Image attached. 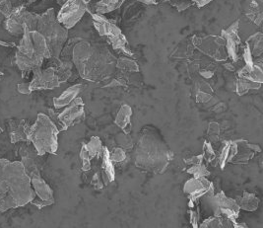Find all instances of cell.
<instances>
[{
    "instance_id": "6da1fadb",
    "label": "cell",
    "mask_w": 263,
    "mask_h": 228,
    "mask_svg": "<svg viewBox=\"0 0 263 228\" xmlns=\"http://www.w3.org/2000/svg\"><path fill=\"white\" fill-rule=\"evenodd\" d=\"M118 58L106 46L82 40L75 45L72 62L79 75L87 81L104 83L117 71Z\"/></svg>"
},
{
    "instance_id": "7a4b0ae2",
    "label": "cell",
    "mask_w": 263,
    "mask_h": 228,
    "mask_svg": "<svg viewBox=\"0 0 263 228\" xmlns=\"http://www.w3.org/2000/svg\"><path fill=\"white\" fill-rule=\"evenodd\" d=\"M34 198L31 178L22 162L0 158V213L25 206Z\"/></svg>"
},
{
    "instance_id": "3957f363",
    "label": "cell",
    "mask_w": 263,
    "mask_h": 228,
    "mask_svg": "<svg viewBox=\"0 0 263 228\" xmlns=\"http://www.w3.org/2000/svg\"><path fill=\"white\" fill-rule=\"evenodd\" d=\"M175 153L153 127H145L135 144L133 158L135 166L153 174H164Z\"/></svg>"
},
{
    "instance_id": "277c9868",
    "label": "cell",
    "mask_w": 263,
    "mask_h": 228,
    "mask_svg": "<svg viewBox=\"0 0 263 228\" xmlns=\"http://www.w3.org/2000/svg\"><path fill=\"white\" fill-rule=\"evenodd\" d=\"M60 129L48 115L39 113L36 120L31 126L30 143L34 145L36 152L44 156L46 154H57L59 149Z\"/></svg>"
},
{
    "instance_id": "5b68a950",
    "label": "cell",
    "mask_w": 263,
    "mask_h": 228,
    "mask_svg": "<svg viewBox=\"0 0 263 228\" xmlns=\"http://www.w3.org/2000/svg\"><path fill=\"white\" fill-rule=\"evenodd\" d=\"M36 31L45 37L51 59H60V52L68 40V30L59 22L54 8H49L39 17Z\"/></svg>"
},
{
    "instance_id": "8992f818",
    "label": "cell",
    "mask_w": 263,
    "mask_h": 228,
    "mask_svg": "<svg viewBox=\"0 0 263 228\" xmlns=\"http://www.w3.org/2000/svg\"><path fill=\"white\" fill-rule=\"evenodd\" d=\"M87 12L90 13L93 19V24L98 32V34L106 39V41L111 46L112 49L117 50L118 52H121L126 57L133 58L134 52L132 51V48L128 44L126 37L123 35L120 27H118L116 23L111 22L102 14L91 12L88 8Z\"/></svg>"
},
{
    "instance_id": "52a82bcc",
    "label": "cell",
    "mask_w": 263,
    "mask_h": 228,
    "mask_svg": "<svg viewBox=\"0 0 263 228\" xmlns=\"http://www.w3.org/2000/svg\"><path fill=\"white\" fill-rule=\"evenodd\" d=\"M16 48L15 63L21 72H33L43 66L45 59L36 52L28 27H25L22 39Z\"/></svg>"
},
{
    "instance_id": "ba28073f",
    "label": "cell",
    "mask_w": 263,
    "mask_h": 228,
    "mask_svg": "<svg viewBox=\"0 0 263 228\" xmlns=\"http://www.w3.org/2000/svg\"><path fill=\"white\" fill-rule=\"evenodd\" d=\"M32 72L33 78L30 82L19 83L17 85V90L19 93L30 95L32 92L36 90H51L60 87L61 84L52 66L46 69H42V67H39L35 68Z\"/></svg>"
},
{
    "instance_id": "9c48e42d",
    "label": "cell",
    "mask_w": 263,
    "mask_h": 228,
    "mask_svg": "<svg viewBox=\"0 0 263 228\" xmlns=\"http://www.w3.org/2000/svg\"><path fill=\"white\" fill-rule=\"evenodd\" d=\"M39 17L40 15L28 11L25 6L15 7L10 16L4 21V26L13 36L23 35L25 27H28L31 32L36 31Z\"/></svg>"
},
{
    "instance_id": "30bf717a",
    "label": "cell",
    "mask_w": 263,
    "mask_h": 228,
    "mask_svg": "<svg viewBox=\"0 0 263 228\" xmlns=\"http://www.w3.org/2000/svg\"><path fill=\"white\" fill-rule=\"evenodd\" d=\"M191 42L195 49L213 60L217 61H226L228 60L225 40L221 36H193Z\"/></svg>"
},
{
    "instance_id": "8fae6325",
    "label": "cell",
    "mask_w": 263,
    "mask_h": 228,
    "mask_svg": "<svg viewBox=\"0 0 263 228\" xmlns=\"http://www.w3.org/2000/svg\"><path fill=\"white\" fill-rule=\"evenodd\" d=\"M88 10V4L84 0H67L60 8L57 18L67 30L72 29L83 18Z\"/></svg>"
},
{
    "instance_id": "7c38bea8",
    "label": "cell",
    "mask_w": 263,
    "mask_h": 228,
    "mask_svg": "<svg viewBox=\"0 0 263 228\" xmlns=\"http://www.w3.org/2000/svg\"><path fill=\"white\" fill-rule=\"evenodd\" d=\"M31 178L32 187L35 192V198L30 204L35 205L37 208H44L55 203L52 189L48 183L43 179L41 172H34L29 175Z\"/></svg>"
},
{
    "instance_id": "4fadbf2b",
    "label": "cell",
    "mask_w": 263,
    "mask_h": 228,
    "mask_svg": "<svg viewBox=\"0 0 263 228\" xmlns=\"http://www.w3.org/2000/svg\"><path fill=\"white\" fill-rule=\"evenodd\" d=\"M211 199L214 216L228 218L234 225V223L237 222L240 211L237 200L228 198L223 191L212 196Z\"/></svg>"
},
{
    "instance_id": "5bb4252c",
    "label": "cell",
    "mask_w": 263,
    "mask_h": 228,
    "mask_svg": "<svg viewBox=\"0 0 263 228\" xmlns=\"http://www.w3.org/2000/svg\"><path fill=\"white\" fill-rule=\"evenodd\" d=\"M85 119V104L80 97L75 98L66 108L59 114L61 131L65 132L70 127L80 124Z\"/></svg>"
},
{
    "instance_id": "9a60e30c",
    "label": "cell",
    "mask_w": 263,
    "mask_h": 228,
    "mask_svg": "<svg viewBox=\"0 0 263 228\" xmlns=\"http://www.w3.org/2000/svg\"><path fill=\"white\" fill-rule=\"evenodd\" d=\"M183 192L187 195L189 200L194 204L197 203L201 198L214 196V185L206 177L195 178L186 181L183 186Z\"/></svg>"
},
{
    "instance_id": "2e32d148",
    "label": "cell",
    "mask_w": 263,
    "mask_h": 228,
    "mask_svg": "<svg viewBox=\"0 0 263 228\" xmlns=\"http://www.w3.org/2000/svg\"><path fill=\"white\" fill-rule=\"evenodd\" d=\"M239 21L237 20L233 24L230 25L227 29H223L221 31V37L225 40L226 51L228 59L233 62H237L239 60V48L241 44L239 36Z\"/></svg>"
},
{
    "instance_id": "e0dca14e",
    "label": "cell",
    "mask_w": 263,
    "mask_h": 228,
    "mask_svg": "<svg viewBox=\"0 0 263 228\" xmlns=\"http://www.w3.org/2000/svg\"><path fill=\"white\" fill-rule=\"evenodd\" d=\"M19 156L28 175L34 172H41L42 160L41 155L36 152V148L31 143H24L19 148Z\"/></svg>"
},
{
    "instance_id": "ac0fdd59",
    "label": "cell",
    "mask_w": 263,
    "mask_h": 228,
    "mask_svg": "<svg viewBox=\"0 0 263 228\" xmlns=\"http://www.w3.org/2000/svg\"><path fill=\"white\" fill-rule=\"evenodd\" d=\"M9 125V136L11 144L18 143H30L31 125L25 120H10Z\"/></svg>"
},
{
    "instance_id": "d6986e66",
    "label": "cell",
    "mask_w": 263,
    "mask_h": 228,
    "mask_svg": "<svg viewBox=\"0 0 263 228\" xmlns=\"http://www.w3.org/2000/svg\"><path fill=\"white\" fill-rule=\"evenodd\" d=\"M98 168L100 170L103 183L105 186H108L116 179V171H115L114 162L110 160L109 150L106 146L104 147V151L101 156Z\"/></svg>"
},
{
    "instance_id": "ffe728a7",
    "label": "cell",
    "mask_w": 263,
    "mask_h": 228,
    "mask_svg": "<svg viewBox=\"0 0 263 228\" xmlns=\"http://www.w3.org/2000/svg\"><path fill=\"white\" fill-rule=\"evenodd\" d=\"M84 89L83 84H75L68 87L61 95L53 99V106L55 109H61L68 106L72 101L77 98Z\"/></svg>"
},
{
    "instance_id": "44dd1931",
    "label": "cell",
    "mask_w": 263,
    "mask_h": 228,
    "mask_svg": "<svg viewBox=\"0 0 263 228\" xmlns=\"http://www.w3.org/2000/svg\"><path fill=\"white\" fill-rule=\"evenodd\" d=\"M132 109L128 105H122L115 119V124L125 134H130L132 126Z\"/></svg>"
},
{
    "instance_id": "7402d4cb",
    "label": "cell",
    "mask_w": 263,
    "mask_h": 228,
    "mask_svg": "<svg viewBox=\"0 0 263 228\" xmlns=\"http://www.w3.org/2000/svg\"><path fill=\"white\" fill-rule=\"evenodd\" d=\"M238 152V143L226 141L222 143V147L220 150V156H219V164L221 170H224L229 162L234 158V156Z\"/></svg>"
},
{
    "instance_id": "603a6c76",
    "label": "cell",
    "mask_w": 263,
    "mask_h": 228,
    "mask_svg": "<svg viewBox=\"0 0 263 228\" xmlns=\"http://www.w3.org/2000/svg\"><path fill=\"white\" fill-rule=\"evenodd\" d=\"M262 0H251L245 9L247 17L256 26H261L262 24Z\"/></svg>"
},
{
    "instance_id": "cb8c5ba5",
    "label": "cell",
    "mask_w": 263,
    "mask_h": 228,
    "mask_svg": "<svg viewBox=\"0 0 263 228\" xmlns=\"http://www.w3.org/2000/svg\"><path fill=\"white\" fill-rule=\"evenodd\" d=\"M54 66L55 74L60 80V83L66 82L72 75V69H73V62L72 60H62L60 59H52Z\"/></svg>"
},
{
    "instance_id": "d4e9b609",
    "label": "cell",
    "mask_w": 263,
    "mask_h": 228,
    "mask_svg": "<svg viewBox=\"0 0 263 228\" xmlns=\"http://www.w3.org/2000/svg\"><path fill=\"white\" fill-rule=\"evenodd\" d=\"M238 143V152L231 160V163L234 164H247L252 157L254 156V153L251 148L248 146V142L246 141H237Z\"/></svg>"
},
{
    "instance_id": "484cf974",
    "label": "cell",
    "mask_w": 263,
    "mask_h": 228,
    "mask_svg": "<svg viewBox=\"0 0 263 228\" xmlns=\"http://www.w3.org/2000/svg\"><path fill=\"white\" fill-rule=\"evenodd\" d=\"M31 37H32V41L36 52L41 55L45 60H50L51 55L45 37L43 36L41 33H39L37 31H32Z\"/></svg>"
},
{
    "instance_id": "4316f807",
    "label": "cell",
    "mask_w": 263,
    "mask_h": 228,
    "mask_svg": "<svg viewBox=\"0 0 263 228\" xmlns=\"http://www.w3.org/2000/svg\"><path fill=\"white\" fill-rule=\"evenodd\" d=\"M126 0H98L94 4L95 13L105 15L120 8Z\"/></svg>"
},
{
    "instance_id": "83f0119b",
    "label": "cell",
    "mask_w": 263,
    "mask_h": 228,
    "mask_svg": "<svg viewBox=\"0 0 263 228\" xmlns=\"http://www.w3.org/2000/svg\"><path fill=\"white\" fill-rule=\"evenodd\" d=\"M84 145L92 161L101 159L105 146L102 144V141L100 139V137L92 136L90 142L87 144H84Z\"/></svg>"
},
{
    "instance_id": "f1b7e54d",
    "label": "cell",
    "mask_w": 263,
    "mask_h": 228,
    "mask_svg": "<svg viewBox=\"0 0 263 228\" xmlns=\"http://www.w3.org/2000/svg\"><path fill=\"white\" fill-rule=\"evenodd\" d=\"M246 44L249 46L251 49V56L254 59L262 57L263 52V35L261 32H257L250 37Z\"/></svg>"
},
{
    "instance_id": "f546056e",
    "label": "cell",
    "mask_w": 263,
    "mask_h": 228,
    "mask_svg": "<svg viewBox=\"0 0 263 228\" xmlns=\"http://www.w3.org/2000/svg\"><path fill=\"white\" fill-rule=\"evenodd\" d=\"M239 208L246 212H254L258 208L259 199L251 192H245L242 197H240L237 201Z\"/></svg>"
},
{
    "instance_id": "4dcf8cb0",
    "label": "cell",
    "mask_w": 263,
    "mask_h": 228,
    "mask_svg": "<svg viewBox=\"0 0 263 228\" xmlns=\"http://www.w3.org/2000/svg\"><path fill=\"white\" fill-rule=\"evenodd\" d=\"M261 83H257L254 81H251L250 79L238 77L236 81V92L239 96H242L247 94L250 90H256L261 87Z\"/></svg>"
},
{
    "instance_id": "1f68e13d",
    "label": "cell",
    "mask_w": 263,
    "mask_h": 228,
    "mask_svg": "<svg viewBox=\"0 0 263 228\" xmlns=\"http://www.w3.org/2000/svg\"><path fill=\"white\" fill-rule=\"evenodd\" d=\"M117 69L120 72L132 73V72H139V65L135 60H132L126 57H120L118 59Z\"/></svg>"
},
{
    "instance_id": "d6a6232c",
    "label": "cell",
    "mask_w": 263,
    "mask_h": 228,
    "mask_svg": "<svg viewBox=\"0 0 263 228\" xmlns=\"http://www.w3.org/2000/svg\"><path fill=\"white\" fill-rule=\"evenodd\" d=\"M83 39L81 38H73L70 40H67L65 45L63 46V48L60 52V60H72V54H73V48L77 43L82 41Z\"/></svg>"
},
{
    "instance_id": "836d02e7",
    "label": "cell",
    "mask_w": 263,
    "mask_h": 228,
    "mask_svg": "<svg viewBox=\"0 0 263 228\" xmlns=\"http://www.w3.org/2000/svg\"><path fill=\"white\" fill-rule=\"evenodd\" d=\"M186 172L195 178L208 177L210 175V172L208 171V169L204 165L203 163L198 164V165H192L190 168L186 170Z\"/></svg>"
},
{
    "instance_id": "e575fe53",
    "label": "cell",
    "mask_w": 263,
    "mask_h": 228,
    "mask_svg": "<svg viewBox=\"0 0 263 228\" xmlns=\"http://www.w3.org/2000/svg\"><path fill=\"white\" fill-rule=\"evenodd\" d=\"M220 125L218 122H210L208 130H207V136L211 144H217L220 139Z\"/></svg>"
},
{
    "instance_id": "d590c367",
    "label": "cell",
    "mask_w": 263,
    "mask_h": 228,
    "mask_svg": "<svg viewBox=\"0 0 263 228\" xmlns=\"http://www.w3.org/2000/svg\"><path fill=\"white\" fill-rule=\"evenodd\" d=\"M198 227L201 228H223V217L213 216L208 217L202 221Z\"/></svg>"
},
{
    "instance_id": "8d00e7d4",
    "label": "cell",
    "mask_w": 263,
    "mask_h": 228,
    "mask_svg": "<svg viewBox=\"0 0 263 228\" xmlns=\"http://www.w3.org/2000/svg\"><path fill=\"white\" fill-rule=\"evenodd\" d=\"M12 3L9 0L0 1V21H5L13 11Z\"/></svg>"
},
{
    "instance_id": "74e56055",
    "label": "cell",
    "mask_w": 263,
    "mask_h": 228,
    "mask_svg": "<svg viewBox=\"0 0 263 228\" xmlns=\"http://www.w3.org/2000/svg\"><path fill=\"white\" fill-rule=\"evenodd\" d=\"M109 156L114 163H120L126 159V151L123 148L118 146L112 150H109Z\"/></svg>"
},
{
    "instance_id": "f35d334b",
    "label": "cell",
    "mask_w": 263,
    "mask_h": 228,
    "mask_svg": "<svg viewBox=\"0 0 263 228\" xmlns=\"http://www.w3.org/2000/svg\"><path fill=\"white\" fill-rule=\"evenodd\" d=\"M117 143L119 144V146L123 148L125 151L126 150H130L133 148L134 144L132 142V137L129 134H125V133H121L117 136Z\"/></svg>"
},
{
    "instance_id": "ab89813d",
    "label": "cell",
    "mask_w": 263,
    "mask_h": 228,
    "mask_svg": "<svg viewBox=\"0 0 263 228\" xmlns=\"http://www.w3.org/2000/svg\"><path fill=\"white\" fill-rule=\"evenodd\" d=\"M79 158H80L81 163H82V166H81L82 171L85 172V171L91 170V168H92V160L90 159V157H89V154H88V152H87V150H86V148H85L84 144H82L81 149H80Z\"/></svg>"
},
{
    "instance_id": "60d3db41",
    "label": "cell",
    "mask_w": 263,
    "mask_h": 228,
    "mask_svg": "<svg viewBox=\"0 0 263 228\" xmlns=\"http://www.w3.org/2000/svg\"><path fill=\"white\" fill-rule=\"evenodd\" d=\"M202 155H203L204 161H206L207 163H211L212 161L215 160V152H214L212 144L210 142H207V141L204 142Z\"/></svg>"
},
{
    "instance_id": "b9f144b4",
    "label": "cell",
    "mask_w": 263,
    "mask_h": 228,
    "mask_svg": "<svg viewBox=\"0 0 263 228\" xmlns=\"http://www.w3.org/2000/svg\"><path fill=\"white\" fill-rule=\"evenodd\" d=\"M213 99V95L212 93H208L205 91H201V90H197L196 93V101L198 103H208L210 100Z\"/></svg>"
},
{
    "instance_id": "7bdbcfd3",
    "label": "cell",
    "mask_w": 263,
    "mask_h": 228,
    "mask_svg": "<svg viewBox=\"0 0 263 228\" xmlns=\"http://www.w3.org/2000/svg\"><path fill=\"white\" fill-rule=\"evenodd\" d=\"M15 47L16 45L14 43H7L0 40V60L3 57V55H6L10 49H12Z\"/></svg>"
},
{
    "instance_id": "ee69618b",
    "label": "cell",
    "mask_w": 263,
    "mask_h": 228,
    "mask_svg": "<svg viewBox=\"0 0 263 228\" xmlns=\"http://www.w3.org/2000/svg\"><path fill=\"white\" fill-rule=\"evenodd\" d=\"M204 159L202 154L199 155H194V156L189 157V158H184V162L187 165H198V164H202Z\"/></svg>"
},
{
    "instance_id": "f6af8a7d",
    "label": "cell",
    "mask_w": 263,
    "mask_h": 228,
    "mask_svg": "<svg viewBox=\"0 0 263 228\" xmlns=\"http://www.w3.org/2000/svg\"><path fill=\"white\" fill-rule=\"evenodd\" d=\"M199 208L197 207V209L190 211V222L192 223L193 227H198V221H199Z\"/></svg>"
},
{
    "instance_id": "bcb514c9",
    "label": "cell",
    "mask_w": 263,
    "mask_h": 228,
    "mask_svg": "<svg viewBox=\"0 0 263 228\" xmlns=\"http://www.w3.org/2000/svg\"><path fill=\"white\" fill-rule=\"evenodd\" d=\"M192 3L195 4L198 8H202L204 6L208 5L213 0H192Z\"/></svg>"
},
{
    "instance_id": "7dc6e473",
    "label": "cell",
    "mask_w": 263,
    "mask_h": 228,
    "mask_svg": "<svg viewBox=\"0 0 263 228\" xmlns=\"http://www.w3.org/2000/svg\"><path fill=\"white\" fill-rule=\"evenodd\" d=\"M248 146L251 148L253 152H261V148H260V146L258 144H250L248 142Z\"/></svg>"
},
{
    "instance_id": "c3c4849f",
    "label": "cell",
    "mask_w": 263,
    "mask_h": 228,
    "mask_svg": "<svg viewBox=\"0 0 263 228\" xmlns=\"http://www.w3.org/2000/svg\"><path fill=\"white\" fill-rule=\"evenodd\" d=\"M138 2H141L146 5H157L159 3L158 0H136Z\"/></svg>"
},
{
    "instance_id": "681fc988",
    "label": "cell",
    "mask_w": 263,
    "mask_h": 228,
    "mask_svg": "<svg viewBox=\"0 0 263 228\" xmlns=\"http://www.w3.org/2000/svg\"><path fill=\"white\" fill-rule=\"evenodd\" d=\"M213 73H214V72H211V71H201V72H200V74L203 76L204 78H206V79L212 77V76H213Z\"/></svg>"
},
{
    "instance_id": "f907efd6",
    "label": "cell",
    "mask_w": 263,
    "mask_h": 228,
    "mask_svg": "<svg viewBox=\"0 0 263 228\" xmlns=\"http://www.w3.org/2000/svg\"><path fill=\"white\" fill-rule=\"evenodd\" d=\"M224 67L228 69L229 72H235L236 71V67L233 65L232 62H227V63H224Z\"/></svg>"
},
{
    "instance_id": "816d5d0a",
    "label": "cell",
    "mask_w": 263,
    "mask_h": 228,
    "mask_svg": "<svg viewBox=\"0 0 263 228\" xmlns=\"http://www.w3.org/2000/svg\"><path fill=\"white\" fill-rule=\"evenodd\" d=\"M233 227L234 228H248L249 226L246 224V223H239L238 221L236 222V223H234V225H233Z\"/></svg>"
},
{
    "instance_id": "f5cc1de1",
    "label": "cell",
    "mask_w": 263,
    "mask_h": 228,
    "mask_svg": "<svg viewBox=\"0 0 263 228\" xmlns=\"http://www.w3.org/2000/svg\"><path fill=\"white\" fill-rule=\"evenodd\" d=\"M66 1H67V0H57L58 4H59V5H60V6H62V5H63V4H64V3L66 2Z\"/></svg>"
},
{
    "instance_id": "db71d44e",
    "label": "cell",
    "mask_w": 263,
    "mask_h": 228,
    "mask_svg": "<svg viewBox=\"0 0 263 228\" xmlns=\"http://www.w3.org/2000/svg\"><path fill=\"white\" fill-rule=\"evenodd\" d=\"M20 1H26L28 3H34V2H36V0H20Z\"/></svg>"
},
{
    "instance_id": "11a10c76",
    "label": "cell",
    "mask_w": 263,
    "mask_h": 228,
    "mask_svg": "<svg viewBox=\"0 0 263 228\" xmlns=\"http://www.w3.org/2000/svg\"><path fill=\"white\" fill-rule=\"evenodd\" d=\"M2 77H3V72H0V80L2 79Z\"/></svg>"
},
{
    "instance_id": "9f6ffc18",
    "label": "cell",
    "mask_w": 263,
    "mask_h": 228,
    "mask_svg": "<svg viewBox=\"0 0 263 228\" xmlns=\"http://www.w3.org/2000/svg\"><path fill=\"white\" fill-rule=\"evenodd\" d=\"M84 1H85L87 4H89V3H90L92 0H84Z\"/></svg>"
},
{
    "instance_id": "6f0895ef",
    "label": "cell",
    "mask_w": 263,
    "mask_h": 228,
    "mask_svg": "<svg viewBox=\"0 0 263 228\" xmlns=\"http://www.w3.org/2000/svg\"><path fill=\"white\" fill-rule=\"evenodd\" d=\"M2 132H3V130H2V128H1V127H0V134H1V133H2Z\"/></svg>"
}]
</instances>
